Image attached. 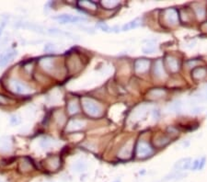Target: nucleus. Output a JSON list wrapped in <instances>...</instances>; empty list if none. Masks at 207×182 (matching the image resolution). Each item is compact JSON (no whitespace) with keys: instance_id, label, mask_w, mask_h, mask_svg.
I'll use <instances>...</instances> for the list:
<instances>
[{"instance_id":"nucleus-26","label":"nucleus","mask_w":207,"mask_h":182,"mask_svg":"<svg viewBox=\"0 0 207 182\" xmlns=\"http://www.w3.org/2000/svg\"><path fill=\"white\" fill-rule=\"evenodd\" d=\"M14 102V100L10 98H8L3 94H0V105H8V104H12Z\"/></svg>"},{"instance_id":"nucleus-33","label":"nucleus","mask_w":207,"mask_h":182,"mask_svg":"<svg viewBox=\"0 0 207 182\" xmlns=\"http://www.w3.org/2000/svg\"><path fill=\"white\" fill-rule=\"evenodd\" d=\"M202 29H204V30H206V32H207V22H205V23H203V24L202 25Z\"/></svg>"},{"instance_id":"nucleus-20","label":"nucleus","mask_w":207,"mask_h":182,"mask_svg":"<svg viewBox=\"0 0 207 182\" xmlns=\"http://www.w3.org/2000/svg\"><path fill=\"white\" fill-rule=\"evenodd\" d=\"M165 95H166V90L163 88H153L147 93V97L152 99L162 98Z\"/></svg>"},{"instance_id":"nucleus-16","label":"nucleus","mask_w":207,"mask_h":182,"mask_svg":"<svg viewBox=\"0 0 207 182\" xmlns=\"http://www.w3.org/2000/svg\"><path fill=\"white\" fill-rule=\"evenodd\" d=\"M18 54L16 50H8L7 52H5L1 57H0V66L3 67L5 65H7L10 61H12V59Z\"/></svg>"},{"instance_id":"nucleus-1","label":"nucleus","mask_w":207,"mask_h":182,"mask_svg":"<svg viewBox=\"0 0 207 182\" xmlns=\"http://www.w3.org/2000/svg\"><path fill=\"white\" fill-rule=\"evenodd\" d=\"M81 107L84 112L90 118H101L103 115V107L96 99L88 97L81 98Z\"/></svg>"},{"instance_id":"nucleus-3","label":"nucleus","mask_w":207,"mask_h":182,"mask_svg":"<svg viewBox=\"0 0 207 182\" xmlns=\"http://www.w3.org/2000/svg\"><path fill=\"white\" fill-rule=\"evenodd\" d=\"M83 62L81 56L76 53H71L66 58V69L70 75L80 72L83 68Z\"/></svg>"},{"instance_id":"nucleus-34","label":"nucleus","mask_w":207,"mask_h":182,"mask_svg":"<svg viewBox=\"0 0 207 182\" xmlns=\"http://www.w3.org/2000/svg\"><path fill=\"white\" fill-rule=\"evenodd\" d=\"M4 27H5V24H2V26H0V37H1V34H2V32H3Z\"/></svg>"},{"instance_id":"nucleus-22","label":"nucleus","mask_w":207,"mask_h":182,"mask_svg":"<svg viewBox=\"0 0 207 182\" xmlns=\"http://www.w3.org/2000/svg\"><path fill=\"white\" fill-rule=\"evenodd\" d=\"M140 24H141V19L135 18V19H134V20H132V21L126 23V24L123 27V30L126 32V30L133 29H134V28H137Z\"/></svg>"},{"instance_id":"nucleus-35","label":"nucleus","mask_w":207,"mask_h":182,"mask_svg":"<svg viewBox=\"0 0 207 182\" xmlns=\"http://www.w3.org/2000/svg\"><path fill=\"white\" fill-rule=\"evenodd\" d=\"M204 97H206V98H207V87H206V89H205V94H204Z\"/></svg>"},{"instance_id":"nucleus-18","label":"nucleus","mask_w":207,"mask_h":182,"mask_svg":"<svg viewBox=\"0 0 207 182\" xmlns=\"http://www.w3.org/2000/svg\"><path fill=\"white\" fill-rule=\"evenodd\" d=\"M77 7H80L84 10H87V11H94L97 9V3L93 1H87V0H83V1H78Z\"/></svg>"},{"instance_id":"nucleus-21","label":"nucleus","mask_w":207,"mask_h":182,"mask_svg":"<svg viewBox=\"0 0 207 182\" xmlns=\"http://www.w3.org/2000/svg\"><path fill=\"white\" fill-rule=\"evenodd\" d=\"M207 74V70L204 67H195L192 72V76L193 77V79L199 80L203 78Z\"/></svg>"},{"instance_id":"nucleus-6","label":"nucleus","mask_w":207,"mask_h":182,"mask_svg":"<svg viewBox=\"0 0 207 182\" xmlns=\"http://www.w3.org/2000/svg\"><path fill=\"white\" fill-rule=\"evenodd\" d=\"M87 123L84 120H78V119H72L67 123L65 131L66 133H74V131H80L85 128Z\"/></svg>"},{"instance_id":"nucleus-24","label":"nucleus","mask_w":207,"mask_h":182,"mask_svg":"<svg viewBox=\"0 0 207 182\" xmlns=\"http://www.w3.org/2000/svg\"><path fill=\"white\" fill-rule=\"evenodd\" d=\"M181 108H182V103H181V100H176V101H174V102H172L170 105V110L172 111V112L179 113L180 111L181 110Z\"/></svg>"},{"instance_id":"nucleus-13","label":"nucleus","mask_w":207,"mask_h":182,"mask_svg":"<svg viewBox=\"0 0 207 182\" xmlns=\"http://www.w3.org/2000/svg\"><path fill=\"white\" fill-rule=\"evenodd\" d=\"M154 76L155 77L159 78V79H162L166 76V73H165V69H164V65H163V61L161 59H159L156 61V63L154 65Z\"/></svg>"},{"instance_id":"nucleus-25","label":"nucleus","mask_w":207,"mask_h":182,"mask_svg":"<svg viewBox=\"0 0 207 182\" xmlns=\"http://www.w3.org/2000/svg\"><path fill=\"white\" fill-rule=\"evenodd\" d=\"M101 6L106 9H113L119 6V2L117 1H101Z\"/></svg>"},{"instance_id":"nucleus-9","label":"nucleus","mask_w":207,"mask_h":182,"mask_svg":"<svg viewBox=\"0 0 207 182\" xmlns=\"http://www.w3.org/2000/svg\"><path fill=\"white\" fill-rule=\"evenodd\" d=\"M150 67V61L147 59H138L134 62V71L136 74L143 75L148 71Z\"/></svg>"},{"instance_id":"nucleus-7","label":"nucleus","mask_w":207,"mask_h":182,"mask_svg":"<svg viewBox=\"0 0 207 182\" xmlns=\"http://www.w3.org/2000/svg\"><path fill=\"white\" fill-rule=\"evenodd\" d=\"M164 19L169 25H176L179 22V13L175 8H167L164 11Z\"/></svg>"},{"instance_id":"nucleus-12","label":"nucleus","mask_w":207,"mask_h":182,"mask_svg":"<svg viewBox=\"0 0 207 182\" xmlns=\"http://www.w3.org/2000/svg\"><path fill=\"white\" fill-rule=\"evenodd\" d=\"M33 168H34V165L29 158L24 157V158H21V160L19 161L18 170L22 172V173H27V172L33 170Z\"/></svg>"},{"instance_id":"nucleus-5","label":"nucleus","mask_w":207,"mask_h":182,"mask_svg":"<svg viewBox=\"0 0 207 182\" xmlns=\"http://www.w3.org/2000/svg\"><path fill=\"white\" fill-rule=\"evenodd\" d=\"M43 165L49 171H56L61 167V158L57 156H50L43 161Z\"/></svg>"},{"instance_id":"nucleus-32","label":"nucleus","mask_w":207,"mask_h":182,"mask_svg":"<svg viewBox=\"0 0 207 182\" xmlns=\"http://www.w3.org/2000/svg\"><path fill=\"white\" fill-rule=\"evenodd\" d=\"M197 63H198V62H197V61H193V62H192V61H189V62L187 63V65H188V66H189V67H194V66H195V65H196Z\"/></svg>"},{"instance_id":"nucleus-4","label":"nucleus","mask_w":207,"mask_h":182,"mask_svg":"<svg viewBox=\"0 0 207 182\" xmlns=\"http://www.w3.org/2000/svg\"><path fill=\"white\" fill-rule=\"evenodd\" d=\"M154 153V149L152 146L145 141L140 140L137 142L135 145V156L138 158H146L152 156Z\"/></svg>"},{"instance_id":"nucleus-23","label":"nucleus","mask_w":207,"mask_h":182,"mask_svg":"<svg viewBox=\"0 0 207 182\" xmlns=\"http://www.w3.org/2000/svg\"><path fill=\"white\" fill-rule=\"evenodd\" d=\"M193 9H194V11H195L197 17H198L199 18H204L205 13H206V10H205V8L202 5H200V4H194V8Z\"/></svg>"},{"instance_id":"nucleus-17","label":"nucleus","mask_w":207,"mask_h":182,"mask_svg":"<svg viewBox=\"0 0 207 182\" xmlns=\"http://www.w3.org/2000/svg\"><path fill=\"white\" fill-rule=\"evenodd\" d=\"M166 65L170 72L176 73L180 69V62L179 60L173 56H167L166 58Z\"/></svg>"},{"instance_id":"nucleus-14","label":"nucleus","mask_w":207,"mask_h":182,"mask_svg":"<svg viewBox=\"0 0 207 182\" xmlns=\"http://www.w3.org/2000/svg\"><path fill=\"white\" fill-rule=\"evenodd\" d=\"M192 167V159L190 157H186V158H181L179 161H177L174 168L177 171H182V170H188Z\"/></svg>"},{"instance_id":"nucleus-30","label":"nucleus","mask_w":207,"mask_h":182,"mask_svg":"<svg viewBox=\"0 0 207 182\" xmlns=\"http://www.w3.org/2000/svg\"><path fill=\"white\" fill-rule=\"evenodd\" d=\"M199 164H200V160L199 159H197L193 162V165L192 166V170H195V169H198L199 168Z\"/></svg>"},{"instance_id":"nucleus-28","label":"nucleus","mask_w":207,"mask_h":182,"mask_svg":"<svg viewBox=\"0 0 207 182\" xmlns=\"http://www.w3.org/2000/svg\"><path fill=\"white\" fill-rule=\"evenodd\" d=\"M11 123H13V124H18L19 123H21V117H19L18 115H13V116H11Z\"/></svg>"},{"instance_id":"nucleus-29","label":"nucleus","mask_w":207,"mask_h":182,"mask_svg":"<svg viewBox=\"0 0 207 182\" xmlns=\"http://www.w3.org/2000/svg\"><path fill=\"white\" fill-rule=\"evenodd\" d=\"M98 27H100L102 30H104V32H112V29H111V28L106 25L105 23H101L98 24Z\"/></svg>"},{"instance_id":"nucleus-2","label":"nucleus","mask_w":207,"mask_h":182,"mask_svg":"<svg viewBox=\"0 0 207 182\" xmlns=\"http://www.w3.org/2000/svg\"><path fill=\"white\" fill-rule=\"evenodd\" d=\"M5 86L8 91L17 95H29L33 92L31 87L16 78L8 79L7 82H5Z\"/></svg>"},{"instance_id":"nucleus-27","label":"nucleus","mask_w":207,"mask_h":182,"mask_svg":"<svg viewBox=\"0 0 207 182\" xmlns=\"http://www.w3.org/2000/svg\"><path fill=\"white\" fill-rule=\"evenodd\" d=\"M52 143H53V140L50 139V138H48V137H44V138H43L42 141H41V145H42V146L44 147V148H46V147H48V146H50V145H52Z\"/></svg>"},{"instance_id":"nucleus-31","label":"nucleus","mask_w":207,"mask_h":182,"mask_svg":"<svg viewBox=\"0 0 207 182\" xmlns=\"http://www.w3.org/2000/svg\"><path fill=\"white\" fill-rule=\"evenodd\" d=\"M205 161H206V158L205 157H203L201 160H200V164H199V170H201V169H203V167H204V165H205Z\"/></svg>"},{"instance_id":"nucleus-36","label":"nucleus","mask_w":207,"mask_h":182,"mask_svg":"<svg viewBox=\"0 0 207 182\" xmlns=\"http://www.w3.org/2000/svg\"><path fill=\"white\" fill-rule=\"evenodd\" d=\"M116 182H119V181H116Z\"/></svg>"},{"instance_id":"nucleus-19","label":"nucleus","mask_w":207,"mask_h":182,"mask_svg":"<svg viewBox=\"0 0 207 182\" xmlns=\"http://www.w3.org/2000/svg\"><path fill=\"white\" fill-rule=\"evenodd\" d=\"M170 138L167 135H160V136H157L155 138L154 140V145L156 147H163L165 145H167V144L170 142Z\"/></svg>"},{"instance_id":"nucleus-10","label":"nucleus","mask_w":207,"mask_h":182,"mask_svg":"<svg viewBox=\"0 0 207 182\" xmlns=\"http://www.w3.org/2000/svg\"><path fill=\"white\" fill-rule=\"evenodd\" d=\"M41 67L47 73H54L56 70L55 60L52 57H46L40 61Z\"/></svg>"},{"instance_id":"nucleus-15","label":"nucleus","mask_w":207,"mask_h":182,"mask_svg":"<svg viewBox=\"0 0 207 182\" xmlns=\"http://www.w3.org/2000/svg\"><path fill=\"white\" fill-rule=\"evenodd\" d=\"M66 109H67V112L70 115H76L77 113H79L80 106H79V102H78L77 98L69 99L67 102Z\"/></svg>"},{"instance_id":"nucleus-11","label":"nucleus","mask_w":207,"mask_h":182,"mask_svg":"<svg viewBox=\"0 0 207 182\" xmlns=\"http://www.w3.org/2000/svg\"><path fill=\"white\" fill-rule=\"evenodd\" d=\"M133 153H134V145L132 144V142H128V143H126L120 149L119 153H118V156L121 159L126 160V159L131 158Z\"/></svg>"},{"instance_id":"nucleus-8","label":"nucleus","mask_w":207,"mask_h":182,"mask_svg":"<svg viewBox=\"0 0 207 182\" xmlns=\"http://www.w3.org/2000/svg\"><path fill=\"white\" fill-rule=\"evenodd\" d=\"M54 19L59 20L62 23H77L81 21H86V18L79 17V16H73L69 14H63L54 17Z\"/></svg>"}]
</instances>
